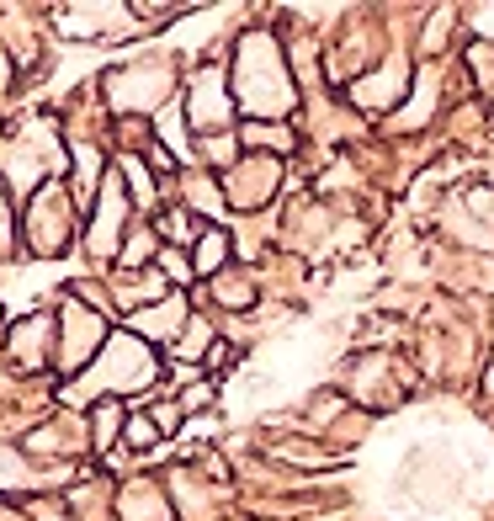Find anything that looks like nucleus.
Returning a JSON list of instances; mask_svg holds the SVG:
<instances>
[{
    "label": "nucleus",
    "mask_w": 494,
    "mask_h": 521,
    "mask_svg": "<svg viewBox=\"0 0 494 521\" xmlns=\"http://www.w3.org/2000/svg\"><path fill=\"white\" fill-rule=\"evenodd\" d=\"M192 122L208 128V122H229V101H223V75L218 69H202L197 85H192Z\"/></svg>",
    "instance_id": "f257e3e1"
},
{
    "label": "nucleus",
    "mask_w": 494,
    "mask_h": 521,
    "mask_svg": "<svg viewBox=\"0 0 494 521\" xmlns=\"http://www.w3.org/2000/svg\"><path fill=\"white\" fill-rule=\"evenodd\" d=\"M186 325V304L181 298H165V304H154V309H138L133 314V330L138 335H149V341H165V335H176Z\"/></svg>",
    "instance_id": "f03ea898"
},
{
    "label": "nucleus",
    "mask_w": 494,
    "mask_h": 521,
    "mask_svg": "<svg viewBox=\"0 0 494 521\" xmlns=\"http://www.w3.org/2000/svg\"><path fill=\"white\" fill-rule=\"evenodd\" d=\"M122 176H133V197L138 202H149L154 192H149V170H144V160L138 154H122Z\"/></svg>",
    "instance_id": "39448f33"
},
{
    "label": "nucleus",
    "mask_w": 494,
    "mask_h": 521,
    "mask_svg": "<svg viewBox=\"0 0 494 521\" xmlns=\"http://www.w3.org/2000/svg\"><path fill=\"white\" fill-rule=\"evenodd\" d=\"M154 437H160V426H154V421H144V415L122 421V442H133V447H149Z\"/></svg>",
    "instance_id": "423d86ee"
},
{
    "label": "nucleus",
    "mask_w": 494,
    "mask_h": 521,
    "mask_svg": "<svg viewBox=\"0 0 494 521\" xmlns=\"http://www.w3.org/2000/svg\"><path fill=\"white\" fill-rule=\"evenodd\" d=\"M223 256H229V240H223V229H202V240H197V272L208 277L213 266H223Z\"/></svg>",
    "instance_id": "20e7f679"
},
{
    "label": "nucleus",
    "mask_w": 494,
    "mask_h": 521,
    "mask_svg": "<svg viewBox=\"0 0 494 521\" xmlns=\"http://www.w3.org/2000/svg\"><path fill=\"white\" fill-rule=\"evenodd\" d=\"M208 399H213V389H208V383H197V389H186V394H181V410H202Z\"/></svg>",
    "instance_id": "0eeeda50"
},
{
    "label": "nucleus",
    "mask_w": 494,
    "mask_h": 521,
    "mask_svg": "<svg viewBox=\"0 0 494 521\" xmlns=\"http://www.w3.org/2000/svg\"><path fill=\"white\" fill-rule=\"evenodd\" d=\"M271 176H277V165H271V160L245 165V170L229 181V197H234L239 208H255V202H266V197H271V192H266V186H271Z\"/></svg>",
    "instance_id": "7ed1b4c3"
}]
</instances>
